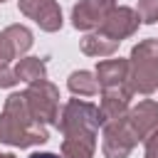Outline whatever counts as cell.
<instances>
[{
    "mask_svg": "<svg viewBox=\"0 0 158 158\" xmlns=\"http://www.w3.org/2000/svg\"><path fill=\"white\" fill-rule=\"evenodd\" d=\"M133 126L138 128V136L158 128V106L151 104V101H143V104L133 111Z\"/></svg>",
    "mask_w": 158,
    "mask_h": 158,
    "instance_id": "cell-7",
    "label": "cell"
},
{
    "mask_svg": "<svg viewBox=\"0 0 158 158\" xmlns=\"http://www.w3.org/2000/svg\"><path fill=\"white\" fill-rule=\"evenodd\" d=\"M114 12V0H84L74 7V27H91L96 22H106V15Z\"/></svg>",
    "mask_w": 158,
    "mask_h": 158,
    "instance_id": "cell-2",
    "label": "cell"
},
{
    "mask_svg": "<svg viewBox=\"0 0 158 158\" xmlns=\"http://www.w3.org/2000/svg\"><path fill=\"white\" fill-rule=\"evenodd\" d=\"M131 146H133V141L128 138V133H121L118 136V128H109L106 141H104V153L109 158H123L131 151Z\"/></svg>",
    "mask_w": 158,
    "mask_h": 158,
    "instance_id": "cell-8",
    "label": "cell"
},
{
    "mask_svg": "<svg viewBox=\"0 0 158 158\" xmlns=\"http://www.w3.org/2000/svg\"><path fill=\"white\" fill-rule=\"evenodd\" d=\"M136 25H138L136 15H133L131 10H126V7H118V10H114V12L109 15V20L104 22V32H109L111 40L118 42L123 35H131V32L136 30Z\"/></svg>",
    "mask_w": 158,
    "mask_h": 158,
    "instance_id": "cell-5",
    "label": "cell"
},
{
    "mask_svg": "<svg viewBox=\"0 0 158 158\" xmlns=\"http://www.w3.org/2000/svg\"><path fill=\"white\" fill-rule=\"evenodd\" d=\"M96 77H99V84L101 86H116L118 81L126 79V62L121 59H109V62H101L99 69H96Z\"/></svg>",
    "mask_w": 158,
    "mask_h": 158,
    "instance_id": "cell-6",
    "label": "cell"
},
{
    "mask_svg": "<svg viewBox=\"0 0 158 158\" xmlns=\"http://www.w3.org/2000/svg\"><path fill=\"white\" fill-rule=\"evenodd\" d=\"M15 77H17V79H25V81L44 79V64H42L40 59H32V57H27V59H22V62L17 64V69H15Z\"/></svg>",
    "mask_w": 158,
    "mask_h": 158,
    "instance_id": "cell-11",
    "label": "cell"
},
{
    "mask_svg": "<svg viewBox=\"0 0 158 158\" xmlns=\"http://www.w3.org/2000/svg\"><path fill=\"white\" fill-rule=\"evenodd\" d=\"M69 89L74 91V94H84V96H91V94H96V89H99V81L89 74V72H74L72 77H69Z\"/></svg>",
    "mask_w": 158,
    "mask_h": 158,
    "instance_id": "cell-10",
    "label": "cell"
},
{
    "mask_svg": "<svg viewBox=\"0 0 158 158\" xmlns=\"http://www.w3.org/2000/svg\"><path fill=\"white\" fill-rule=\"evenodd\" d=\"M0 158H15V156H10V153H5V156H0Z\"/></svg>",
    "mask_w": 158,
    "mask_h": 158,
    "instance_id": "cell-16",
    "label": "cell"
},
{
    "mask_svg": "<svg viewBox=\"0 0 158 158\" xmlns=\"http://www.w3.org/2000/svg\"><path fill=\"white\" fill-rule=\"evenodd\" d=\"M17 79H15V74L5 67V64H0V86H10V84H15Z\"/></svg>",
    "mask_w": 158,
    "mask_h": 158,
    "instance_id": "cell-13",
    "label": "cell"
},
{
    "mask_svg": "<svg viewBox=\"0 0 158 158\" xmlns=\"http://www.w3.org/2000/svg\"><path fill=\"white\" fill-rule=\"evenodd\" d=\"M22 12L35 17L44 30H57L62 25V12L57 10L54 0H20Z\"/></svg>",
    "mask_w": 158,
    "mask_h": 158,
    "instance_id": "cell-3",
    "label": "cell"
},
{
    "mask_svg": "<svg viewBox=\"0 0 158 158\" xmlns=\"http://www.w3.org/2000/svg\"><path fill=\"white\" fill-rule=\"evenodd\" d=\"M146 158H158V131L151 136L148 141V151H146Z\"/></svg>",
    "mask_w": 158,
    "mask_h": 158,
    "instance_id": "cell-14",
    "label": "cell"
},
{
    "mask_svg": "<svg viewBox=\"0 0 158 158\" xmlns=\"http://www.w3.org/2000/svg\"><path fill=\"white\" fill-rule=\"evenodd\" d=\"M30 44H32L30 30H25V27H20V25L7 27V30L0 35V64H5L15 52H25Z\"/></svg>",
    "mask_w": 158,
    "mask_h": 158,
    "instance_id": "cell-4",
    "label": "cell"
},
{
    "mask_svg": "<svg viewBox=\"0 0 158 158\" xmlns=\"http://www.w3.org/2000/svg\"><path fill=\"white\" fill-rule=\"evenodd\" d=\"M138 17L143 22H156L158 20V0H141L138 5Z\"/></svg>",
    "mask_w": 158,
    "mask_h": 158,
    "instance_id": "cell-12",
    "label": "cell"
},
{
    "mask_svg": "<svg viewBox=\"0 0 158 158\" xmlns=\"http://www.w3.org/2000/svg\"><path fill=\"white\" fill-rule=\"evenodd\" d=\"M62 151H64V158H91L94 141L91 136H69Z\"/></svg>",
    "mask_w": 158,
    "mask_h": 158,
    "instance_id": "cell-9",
    "label": "cell"
},
{
    "mask_svg": "<svg viewBox=\"0 0 158 158\" xmlns=\"http://www.w3.org/2000/svg\"><path fill=\"white\" fill-rule=\"evenodd\" d=\"M133 62H136V72H133V89L136 91H153L158 86V42L156 40H146L133 49Z\"/></svg>",
    "mask_w": 158,
    "mask_h": 158,
    "instance_id": "cell-1",
    "label": "cell"
},
{
    "mask_svg": "<svg viewBox=\"0 0 158 158\" xmlns=\"http://www.w3.org/2000/svg\"><path fill=\"white\" fill-rule=\"evenodd\" d=\"M30 158H59V156H54V153H32Z\"/></svg>",
    "mask_w": 158,
    "mask_h": 158,
    "instance_id": "cell-15",
    "label": "cell"
}]
</instances>
